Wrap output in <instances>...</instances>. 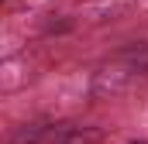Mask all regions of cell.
Returning a JSON list of instances; mask_svg holds the SVG:
<instances>
[{
    "mask_svg": "<svg viewBox=\"0 0 148 144\" xmlns=\"http://www.w3.org/2000/svg\"><path fill=\"white\" fill-rule=\"evenodd\" d=\"M131 144H148V141H131Z\"/></svg>",
    "mask_w": 148,
    "mask_h": 144,
    "instance_id": "cell-3",
    "label": "cell"
},
{
    "mask_svg": "<svg viewBox=\"0 0 148 144\" xmlns=\"http://www.w3.org/2000/svg\"><path fill=\"white\" fill-rule=\"evenodd\" d=\"M59 144H103V130L100 127H69V130H62Z\"/></svg>",
    "mask_w": 148,
    "mask_h": 144,
    "instance_id": "cell-1",
    "label": "cell"
},
{
    "mask_svg": "<svg viewBox=\"0 0 148 144\" xmlns=\"http://www.w3.org/2000/svg\"><path fill=\"white\" fill-rule=\"evenodd\" d=\"M45 130L48 127H41V124H24L21 130H17V137H14V144H41V137H45Z\"/></svg>",
    "mask_w": 148,
    "mask_h": 144,
    "instance_id": "cell-2",
    "label": "cell"
}]
</instances>
